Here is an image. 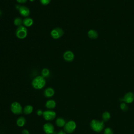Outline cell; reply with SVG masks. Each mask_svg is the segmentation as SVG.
Instances as JSON below:
<instances>
[{
	"label": "cell",
	"instance_id": "d6986e66",
	"mask_svg": "<svg viewBox=\"0 0 134 134\" xmlns=\"http://www.w3.org/2000/svg\"><path fill=\"white\" fill-rule=\"evenodd\" d=\"M14 24L17 26V27H19L20 26H22V24H23V20L20 17H16L14 20Z\"/></svg>",
	"mask_w": 134,
	"mask_h": 134
},
{
	"label": "cell",
	"instance_id": "52a82bcc",
	"mask_svg": "<svg viewBox=\"0 0 134 134\" xmlns=\"http://www.w3.org/2000/svg\"><path fill=\"white\" fill-rule=\"evenodd\" d=\"M43 118L48 121H51L53 120L55 117H56V113L55 111L51 110H46L43 113Z\"/></svg>",
	"mask_w": 134,
	"mask_h": 134
},
{
	"label": "cell",
	"instance_id": "3957f363",
	"mask_svg": "<svg viewBox=\"0 0 134 134\" xmlns=\"http://www.w3.org/2000/svg\"><path fill=\"white\" fill-rule=\"evenodd\" d=\"M28 34V30L27 28L24 26H20L18 27L15 31V35L16 36L20 39H23L25 38Z\"/></svg>",
	"mask_w": 134,
	"mask_h": 134
},
{
	"label": "cell",
	"instance_id": "ffe728a7",
	"mask_svg": "<svg viewBox=\"0 0 134 134\" xmlns=\"http://www.w3.org/2000/svg\"><path fill=\"white\" fill-rule=\"evenodd\" d=\"M41 75L43 77H48L50 75V71L47 68H44L41 71Z\"/></svg>",
	"mask_w": 134,
	"mask_h": 134
},
{
	"label": "cell",
	"instance_id": "7402d4cb",
	"mask_svg": "<svg viewBox=\"0 0 134 134\" xmlns=\"http://www.w3.org/2000/svg\"><path fill=\"white\" fill-rule=\"evenodd\" d=\"M120 108H121L123 111H126V110H127L128 108V106L127 105V104H126V103H121V104H120Z\"/></svg>",
	"mask_w": 134,
	"mask_h": 134
},
{
	"label": "cell",
	"instance_id": "7c38bea8",
	"mask_svg": "<svg viewBox=\"0 0 134 134\" xmlns=\"http://www.w3.org/2000/svg\"><path fill=\"white\" fill-rule=\"evenodd\" d=\"M34 24L33 19L30 17H26L23 20V24L26 27H29Z\"/></svg>",
	"mask_w": 134,
	"mask_h": 134
},
{
	"label": "cell",
	"instance_id": "44dd1931",
	"mask_svg": "<svg viewBox=\"0 0 134 134\" xmlns=\"http://www.w3.org/2000/svg\"><path fill=\"white\" fill-rule=\"evenodd\" d=\"M110 115L107 111L104 112L102 115V118L103 119V121H107L110 119Z\"/></svg>",
	"mask_w": 134,
	"mask_h": 134
},
{
	"label": "cell",
	"instance_id": "f546056e",
	"mask_svg": "<svg viewBox=\"0 0 134 134\" xmlns=\"http://www.w3.org/2000/svg\"><path fill=\"white\" fill-rule=\"evenodd\" d=\"M1 12L0 11V15H1Z\"/></svg>",
	"mask_w": 134,
	"mask_h": 134
},
{
	"label": "cell",
	"instance_id": "8fae6325",
	"mask_svg": "<svg viewBox=\"0 0 134 134\" xmlns=\"http://www.w3.org/2000/svg\"><path fill=\"white\" fill-rule=\"evenodd\" d=\"M120 100L127 103H130L134 100V94L132 92H128L124 95V98H121Z\"/></svg>",
	"mask_w": 134,
	"mask_h": 134
},
{
	"label": "cell",
	"instance_id": "4316f807",
	"mask_svg": "<svg viewBox=\"0 0 134 134\" xmlns=\"http://www.w3.org/2000/svg\"><path fill=\"white\" fill-rule=\"evenodd\" d=\"M22 134H29V132L27 129H24L22 131Z\"/></svg>",
	"mask_w": 134,
	"mask_h": 134
},
{
	"label": "cell",
	"instance_id": "ba28073f",
	"mask_svg": "<svg viewBox=\"0 0 134 134\" xmlns=\"http://www.w3.org/2000/svg\"><path fill=\"white\" fill-rule=\"evenodd\" d=\"M63 58L66 62H72L74 59V54L70 50L65 51L63 54Z\"/></svg>",
	"mask_w": 134,
	"mask_h": 134
},
{
	"label": "cell",
	"instance_id": "2e32d148",
	"mask_svg": "<svg viewBox=\"0 0 134 134\" xmlns=\"http://www.w3.org/2000/svg\"><path fill=\"white\" fill-rule=\"evenodd\" d=\"M55 124L57 126H58L59 127H64V126L65 124V120L62 118V117H58L55 121Z\"/></svg>",
	"mask_w": 134,
	"mask_h": 134
},
{
	"label": "cell",
	"instance_id": "5b68a950",
	"mask_svg": "<svg viewBox=\"0 0 134 134\" xmlns=\"http://www.w3.org/2000/svg\"><path fill=\"white\" fill-rule=\"evenodd\" d=\"M10 110L12 112L16 115H19L22 113L23 108L20 103L15 102H13L10 106Z\"/></svg>",
	"mask_w": 134,
	"mask_h": 134
},
{
	"label": "cell",
	"instance_id": "d4e9b609",
	"mask_svg": "<svg viewBox=\"0 0 134 134\" xmlns=\"http://www.w3.org/2000/svg\"><path fill=\"white\" fill-rule=\"evenodd\" d=\"M43 111H42V110H41V109H38L37 110V114L38 115V116H41V115H43Z\"/></svg>",
	"mask_w": 134,
	"mask_h": 134
},
{
	"label": "cell",
	"instance_id": "277c9868",
	"mask_svg": "<svg viewBox=\"0 0 134 134\" xmlns=\"http://www.w3.org/2000/svg\"><path fill=\"white\" fill-rule=\"evenodd\" d=\"M64 34L63 30L60 27H56L53 28L50 32V35L51 37L54 39H57L61 37Z\"/></svg>",
	"mask_w": 134,
	"mask_h": 134
},
{
	"label": "cell",
	"instance_id": "30bf717a",
	"mask_svg": "<svg viewBox=\"0 0 134 134\" xmlns=\"http://www.w3.org/2000/svg\"><path fill=\"white\" fill-rule=\"evenodd\" d=\"M43 131L47 134H52L54 132V127L53 125L50 122H47L43 125Z\"/></svg>",
	"mask_w": 134,
	"mask_h": 134
},
{
	"label": "cell",
	"instance_id": "cb8c5ba5",
	"mask_svg": "<svg viewBox=\"0 0 134 134\" xmlns=\"http://www.w3.org/2000/svg\"><path fill=\"white\" fill-rule=\"evenodd\" d=\"M40 3L43 5H48L51 0H39Z\"/></svg>",
	"mask_w": 134,
	"mask_h": 134
},
{
	"label": "cell",
	"instance_id": "83f0119b",
	"mask_svg": "<svg viewBox=\"0 0 134 134\" xmlns=\"http://www.w3.org/2000/svg\"><path fill=\"white\" fill-rule=\"evenodd\" d=\"M57 134H66V132L65 131L61 130V131H60Z\"/></svg>",
	"mask_w": 134,
	"mask_h": 134
},
{
	"label": "cell",
	"instance_id": "6da1fadb",
	"mask_svg": "<svg viewBox=\"0 0 134 134\" xmlns=\"http://www.w3.org/2000/svg\"><path fill=\"white\" fill-rule=\"evenodd\" d=\"M46 81L44 79L42 76H37L35 77L32 81L31 84L33 87L37 90L42 89L46 85Z\"/></svg>",
	"mask_w": 134,
	"mask_h": 134
},
{
	"label": "cell",
	"instance_id": "484cf974",
	"mask_svg": "<svg viewBox=\"0 0 134 134\" xmlns=\"http://www.w3.org/2000/svg\"><path fill=\"white\" fill-rule=\"evenodd\" d=\"M28 0H16V1L18 3H20V4H24V3H26L27 2Z\"/></svg>",
	"mask_w": 134,
	"mask_h": 134
},
{
	"label": "cell",
	"instance_id": "4fadbf2b",
	"mask_svg": "<svg viewBox=\"0 0 134 134\" xmlns=\"http://www.w3.org/2000/svg\"><path fill=\"white\" fill-rule=\"evenodd\" d=\"M44 95L46 97H51L54 94V91L51 87H48L44 91Z\"/></svg>",
	"mask_w": 134,
	"mask_h": 134
},
{
	"label": "cell",
	"instance_id": "e0dca14e",
	"mask_svg": "<svg viewBox=\"0 0 134 134\" xmlns=\"http://www.w3.org/2000/svg\"><path fill=\"white\" fill-rule=\"evenodd\" d=\"M26 120L24 117H20L17 119L16 124L18 126L23 127L25 125V124H26Z\"/></svg>",
	"mask_w": 134,
	"mask_h": 134
},
{
	"label": "cell",
	"instance_id": "f1b7e54d",
	"mask_svg": "<svg viewBox=\"0 0 134 134\" xmlns=\"http://www.w3.org/2000/svg\"><path fill=\"white\" fill-rule=\"evenodd\" d=\"M29 1H30V2H34V1H35V0H29Z\"/></svg>",
	"mask_w": 134,
	"mask_h": 134
},
{
	"label": "cell",
	"instance_id": "ac0fdd59",
	"mask_svg": "<svg viewBox=\"0 0 134 134\" xmlns=\"http://www.w3.org/2000/svg\"><path fill=\"white\" fill-rule=\"evenodd\" d=\"M33 111V107L31 105H27L26 106L23 110V111L25 114L29 115Z\"/></svg>",
	"mask_w": 134,
	"mask_h": 134
},
{
	"label": "cell",
	"instance_id": "5bb4252c",
	"mask_svg": "<svg viewBox=\"0 0 134 134\" xmlns=\"http://www.w3.org/2000/svg\"><path fill=\"white\" fill-rule=\"evenodd\" d=\"M87 35H88V37L92 39H95L98 36V34L97 32L94 29L90 30L87 32Z\"/></svg>",
	"mask_w": 134,
	"mask_h": 134
},
{
	"label": "cell",
	"instance_id": "9c48e42d",
	"mask_svg": "<svg viewBox=\"0 0 134 134\" xmlns=\"http://www.w3.org/2000/svg\"><path fill=\"white\" fill-rule=\"evenodd\" d=\"M19 14L24 17H28L30 14V11L28 7H27L26 6H20V7L18 9Z\"/></svg>",
	"mask_w": 134,
	"mask_h": 134
},
{
	"label": "cell",
	"instance_id": "7a4b0ae2",
	"mask_svg": "<svg viewBox=\"0 0 134 134\" xmlns=\"http://www.w3.org/2000/svg\"><path fill=\"white\" fill-rule=\"evenodd\" d=\"M90 126L91 128L96 132L101 131L104 129L105 126L103 121H99L95 119L91 121Z\"/></svg>",
	"mask_w": 134,
	"mask_h": 134
},
{
	"label": "cell",
	"instance_id": "8992f818",
	"mask_svg": "<svg viewBox=\"0 0 134 134\" xmlns=\"http://www.w3.org/2000/svg\"><path fill=\"white\" fill-rule=\"evenodd\" d=\"M76 127V123L74 121H69L68 122L65 123V125L64 126V130L65 132L70 133L73 132L75 130Z\"/></svg>",
	"mask_w": 134,
	"mask_h": 134
},
{
	"label": "cell",
	"instance_id": "603a6c76",
	"mask_svg": "<svg viewBox=\"0 0 134 134\" xmlns=\"http://www.w3.org/2000/svg\"><path fill=\"white\" fill-rule=\"evenodd\" d=\"M104 134H114V132L111 128H107L105 129Z\"/></svg>",
	"mask_w": 134,
	"mask_h": 134
},
{
	"label": "cell",
	"instance_id": "9a60e30c",
	"mask_svg": "<svg viewBox=\"0 0 134 134\" xmlns=\"http://www.w3.org/2000/svg\"><path fill=\"white\" fill-rule=\"evenodd\" d=\"M56 106V103L54 100L50 99L48 100L46 103V106L48 109L54 108Z\"/></svg>",
	"mask_w": 134,
	"mask_h": 134
}]
</instances>
